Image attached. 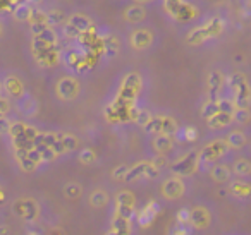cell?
Here are the masks:
<instances>
[{
    "label": "cell",
    "mask_w": 251,
    "mask_h": 235,
    "mask_svg": "<svg viewBox=\"0 0 251 235\" xmlns=\"http://www.w3.org/2000/svg\"><path fill=\"white\" fill-rule=\"evenodd\" d=\"M220 112V108H219V101H213V100H208V101H205V105L201 107V117L203 118H212L215 114H219Z\"/></svg>",
    "instance_id": "33"
},
{
    "label": "cell",
    "mask_w": 251,
    "mask_h": 235,
    "mask_svg": "<svg viewBox=\"0 0 251 235\" xmlns=\"http://www.w3.org/2000/svg\"><path fill=\"white\" fill-rule=\"evenodd\" d=\"M227 86L232 93V101L236 108H250L251 105V88L244 74L234 72L227 77Z\"/></svg>",
    "instance_id": "3"
},
{
    "label": "cell",
    "mask_w": 251,
    "mask_h": 235,
    "mask_svg": "<svg viewBox=\"0 0 251 235\" xmlns=\"http://www.w3.org/2000/svg\"><path fill=\"white\" fill-rule=\"evenodd\" d=\"M9 201V196H7V192H5V189L2 186H0V206H4L5 203Z\"/></svg>",
    "instance_id": "46"
},
{
    "label": "cell",
    "mask_w": 251,
    "mask_h": 235,
    "mask_svg": "<svg viewBox=\"0 0 251 235\" xmlns=\"http://www.w3.org/2000/svg\"><path fill=\"white\" fill-rule=\"evenodd\" d=\"M155 211H158V210H151L150 206L145 208V211H141L140 216H138L140 223H141V225H148V223H150V221L153 220V213H155Z\"/></svg>",
    "instance_id": "41"
},
{
    "label": "cell",
    "mask_w": 251,
    "mask_h": 235,
    "mask_svg": "<svg viewBox=\"0 0 251 235\" xmlns=\"http://www.w3.org/2000/svg\"><path fill=\"white\" fill-rule=\"evenodd\" d=\"M66 23H67V18H66V14H64V11H60V9H52V11L47 12V24H49L50 28L66 24Z\"/></svg>",
    "instance_id": "30"
},
{
    "label": "cell",
    "mask_w": 251,
    "mask_h": 235,
    "mask_svg": "<svg viewBox=\"0 0 251 235\" xmlns=\"http://www.w3.org/2000/svg\"><path fill=\"white\" fill-rule=\"evenodd\" d=\"M57 139H59L60 144L64 146V151L66 153H73L79 148V139H77L74 134H71V132L57 131Z\"/></svg>",
    "instance_id": "27"
},
{
    "label": "cell",
    "mask_w": 251,
    "mask_h": 235,
    "mask_svg": "<svg viewBox=\"0 0 251 235\" xmlns=\"http://www.w3.org/2000/svg\"><path fill=\"white\" fill-rule=\"evenodd\" d=\"M40 131L26 122H14L11 127V141L14 149H31L35 148V141L38 138Z\"/></svg>",
    "instance_id": "4"
},
{
    "label": "cell",
    "mask_w": 251,
    "mask_h": 235,
    "mask_svg": "<svg viewBox=\"0 0 251 235\" xmlns=\"http://www.w3.org/2000/svg\"><path fill=\"white\" fill-rule=\"evenodd\" d=\"M151 43H153V33L150 29H145V28L134 29L129 36V45L134 50H147Z\"/></svg>",
    "instance_id": "20"
},
{
    "label": "cell",
    "mask_w": 251,
    "mask_h": 235,
    "mask_svg": "<svg viewBox=\"0 0 251 235\" xmlns=\"http://www.w3.org/2000/svg\"><path fill=\"white\" fill-rule=\"evenodd\" d=\"M200 170V151L191 149V151L184 153L181 158H177L176 162L171 163V172L172 175H179L182 179L195 175Z\"/></svg>",
    "instance_id": "7"
},
{
    "label": "cell",
    "mask_w": 251,
    "mask_h": 235,
    "mask_svg": "<svg viewBox=\"0 0 251 235\" xmlns=\"http://www.w3.org/2000/svg\"><path fill=\"white\" fill-rule=\"evenodd\" d=\"M136 2H140V4H145V2H151V0H136Z\"/></svg>",
    "instance_id": "49"
},
{
    "label": "cell",
    "mask_w": 251,
    "mask_h": 235,
    "mask_svg": "<svg viewBox=\"0 0 251 235\" xmlns=\"http://www.w3.org/2000/svg\"><path fill=\"white\" fill-rule=\"evenodd\" d=\"M9 234H11V227L7 223L0 225V235H9Z\"/></svg>",
    "instance_id": "47"
},
{
    "label": "cell",
    "mask_w": 251,
    "mask_h": 235,
    "mask_svg": "<svg viewBox=\"0 0 251 235\" xmlns=\"http://www.w3.org/2000/svg\"><path fill=\"white\" fill-rule=\"evenodd\" d=\"M62 194L66 199L76 201L83 196V186L79 182H67L66 186L62 187Z\"/></svg>",
    "instance_id": "29"
},
{
    "label": "cell",
    "mask_w": 251,
    "mask_h": 235,
    "mask_svg": "<svg viewBox=\"0 0 251 235\" xmlns=\"http://www.w3.org/2000/svg\"><path fill=\"white\" fill-rule=\"evenodd\" d=\"M12 124H14V122H12L9 117H0V136L9 134V132H11Z\"/></svg>",
    "instance_id": "43"
},
{
    "label": "cell",
    "mask_w": 251,
    "mask_h": 235,
    "mask_svg": "<svg viewBox=\"0 0 251 235\" xmlns=\"http://www.w3.org/2000/svg\"><path fill=\"white\" fill-rule=\"evenodd\" d=\"M227 197L236 204H250L251 203V177H234L226 187Z\"/></svg>",
    "instance_id": "8"
},
{
    "label": "cell",
    "mask_w": 251,
    "mask_h": 235,
    "mask_svg": "<svg viewBox=\"0 0 251 235\" xmlns=\"http://www.w3.org/2000/svg\"><path fill=\"white\" fill-rule=\"evenodd\" d=\"M188 225L191 230L206 232L215 225V211L210 204L198 203L193 208H189V221Z\"/></svg>",
    "instance_id": "5"
},
{
    "label": "cell",
    "mask_w": 251,
    "mask_h": 235,
    "mask_svg": "<svg viewBox=\"0 0 251 235\" xmlns=\"http://www.w3.org/2000/svg\"><path fill=\"white\" fill-rule=\"evenodd\" d=\"M95 158H97V155H95V151L91 148H83L79 151V155H77V160H79L81 163H84V165L93 163Z\"/></svg>",
    "instance_id": "36"
},
{
    "label": "cell",
    "mask_w": 251,
    "mask_h": 235,
    "mask_svg": "<svg viewBox=\"0 0 251 235\" xmlns=\"http://www.w3.org/2000/svg\"><path fill=\"white\" fill-rule=\"evenodd\" d=\"M108 203H110V196H108L107 190L101 189V187H95V189H91L90 194H88V204H90L91 208H95V210H101V208H105Z\"/></svg>",
    "instance_id": "21"
},
{
    "label": "cell",
    "mask_w": 251,
    "mask_h": 235,
    "mask_svg": "<svg viewBox=\"0 0 251 235\" xmlns=\"http://www.w3.org/2000/svg\"><path fill=\"white\" fill-rule=\"evenodd\" d=\"M176 136H179L182 141H195L198 138V132H196L195 127H184V131H179Z\"/></svg>",
    "instance_id": "39"
},
{
    "label": "cell",
    "mask_w": 251,
    "mask_h": 235,
    "mask_svg": "<svg viewBox=\"0 0 251 235\" xmlns=\"http://www.w3.org/2000/svg\"><path fill=\"white\" fill-rule=\"evenodd\" d=\"M2 90L5 91L9 98H14V100H19L23 94H26V90H25V84L23 81L19 79L18 76L14 74H9L2 79Z\"/></svg>",
    "instance_id": "17"
},
{
    "label": "cell",
    "mask_w": 251,
    "mask_h": 235,
    "mask_svg": "<svg viewBox=\"0 0 251 235\" xmlns=\"http://www.w3.org/2000/svg\"><path fill=\"white\" fill-rule=\"evenodd\" d=\"M101 40H103L105 57H107V59H114L119 53V50H121V42H119V38L115 35H105V36H101Z\"/></svg>",
    "instance_id": "26"
},
{
    "label": "cell",
    "mask_w": 251,
    "mask_h": 235,
    "mask_svg": "<svg viewBox=\"0 0 251 235\" xmlns=\"http://www.w3.org/2000/svg\"><path fill=\"white\" fill-rule=\"evenodd\" d=\"M174 235H191V227L189 225H181L174 228Z\"/></svg>",
    "instance_id": "45"
},
{
    "label": "cell",
    "mask_w": 251,
    "mask_h": 235,
    "mask_svg": "<svg viewBox=\"0 0 251 235\" xmlns=\"http://www.w3.org/2000/svg\"><path fill=\"white\" fill-rule=\"evenodd\" d=\"M208 173H210V179H212L215 184H219V186H227V184L234 179V173H232L230 165H227V163H224V162L215 163V165L210 168Z\"/></svg>",
    "instance_id": "19"
},
{
    "label": "cell",
    "mask_w": 251,
    "mask_h": 235,
    "mask_svg": "<svg viewBox=\"0 0 251 235\" xmlns=\"http://www.w3.org/2000/svg\"><path fill=\"white\" fill-rule=\"evenodd\" d=\"M227 84V77L224 76L220 70H212L206 79V86H208V100L219 101L220 93H222L224 86Z\"/></svg>",
    "instance_id": "16"
},
{
    "label": "cell",
    "mask_w": 251,
    "mask_h": 235,
    "mask_svg": "<svg viewBox=\"0 0 251 235\" xmlns=\"http://www.w3.org/2000/svg\"><path fill=\"white\" fill-rule=\"evenodd\" d=\"M124 18H126V21H129V23H141L147 18V11H145L140 4H133L126 9Z\"/></svg>",
    "instance_id": "28"
},
{
    "label": "cell",
    "mask_w": 251,
    "mask_h": 235,
    "mask_svg": "<svg viewBox=\"0 0 251 235\" xmlns=\"http://www.w3.org/2000/svg\"><path fill=\"white\" fill-rule=\"evenodd\" d=\"M11 211L16 218L26 221V223H36L42 214V206L31 196H19L12 201Z\"/></svg>",
    "instance_id": "2"
},
{
    "label": "cell",
    "mask_w": 251,
    "mask_h": 235,
    "mask_svg": "<svg viewBox=\"0 0 251 235\" xmlns=\"http://www.w3.org/2000/svg\"><path fill=\"white\" fill-rule=\"evenodd\" d=\"M164 4H165V9H167L169 14H172L176 18L179 12V9H181L182 2L181 0H164Z\"/></svg>",
    "instance_id": "40"
},
{
    "label": "cell",
    "mask_w": 251,
    "mask_h": 235,
    "mask_svg": "<svg viewBox=\"0 0 251 235\" xmlns=\"http://www.w3.org/2000/svg\"><path fill=\"white\" fill-rule=\"evenodd\" d=\"M226 142H227V146H229V149H236L237 151V149H243L244 146H246L248 138L241 129H232V131L227 132Z\"/></svg>",
    "instance_id": "22"
},
{
    "label": "cell",
    "mask_w": 251,
    "mask_h": 235,
    "mask_svg": "<svg viewBox=\"0 0 251 235\" xmlns=\"http://www.w3.org/2000/svg\"><path fill=\"white\" fill-rule=\"evenodd\" d=\"M145 132L148 134H169V136H176L179 132V125L176 122L174 117L171 115H153L150 118L147 125H145Z\"/></svg>",
    "instance_id": "9"
},
{
    "label": "cell",
    "mask_w": 251,
    "mask_h": 235,
    "mask_svg": "<svg viewBox=\"0 0 251 235\" xmlns=\"http://www.w3.org/2000/svg\"><path fill=\"white\" fill-rule=\"evenodd\" d=\"M160 173V168L153 162H140L134 166H129V172L126 175L124 182H134L141 179H155Z\"/></svg>",
    "instance_id": "15"
},
{
    "label": "cell",
    "mask_w": 251,
    "mask_h": 235,
    "mask_svg": "<svg viewBox=\"0 0 251 235\" xmlns=\"http://www.w3.org/2000/svg\"><path fill=\"white\" fill-rule=\"evenodd\" d=\"M219 108H220V112H226V114H234V110H236V105H234L232 98H220V100H219Z\"/></svg>",
    "instance_id": "37"
},
{
    "label": "cell",
    "mask_w": 251,
    "mask_h": 235,
    "mask_svg": "<svg viewBox=\"0 0 251 235\" xmlns=\"http://www.w3.org/2000/svg\"><path fill=\"white\" fill-rule=\"evenodd\" d=\"M14 158L18 166L26 173L35 172L40 166V163H43L42 156H40L38 149L31 148V149H14Z\"/></svg>",
    "instance_id": "11"
},
{
    "label": "cell",
    "mask_w": 251,
    "mask_h": 235,
    "mask_svg": "<svg viewBox=\"0 0 251 235\" xmlns=\"http://www.w3.org/2000/svg\"><path fill=\"white\" fill-rule=\"evenodd\" d=\"M79 81L74 76H62L55 84V93L62 101H74L79 96Z\"/></svg>",
    "instance_id": "13"
},
{
    "label": "cell",
    "mask_w": 251,
    "mask_h": 235,
    "mask_svg": "<svg viewBox=\"0 0 251 235\" xmlns=\"http://www.w3.org/2000/svg\"><path fill=\"white\" fill-rule=\"evenodd\" d=\"M229 153V146H227L226 139H213V141L206 142L201 149H200V170L206 172L212 168L215 163H220V160Z\"/></svg>",
    "instance_id": "1"
},
{
    "label": "cell",
    "mask_w": 251,
    "mask_h": 235,
    "mask_svg": "<svg viewBox=\"0 0 251 235\" xmlns=\"http://www.w3.org/2000/svg\"><path fill=\"white\" fill-rule=\"evenodd\" d=\"M11 108H12L11 100L7 96H0V117H7Z\"/></svg>",
    "instance_id": "42"
},
{
    "label": "cell",
    "mask_w": 251,
    "mask_h": 235,
    "mask_svg": "<svg viewBox=\"0 0 251 235\" xmlns=\"http://www.w3.org/2000/svg\"><path fill=\"white\" fill-rule=\"evenodd\" d=\"M151 117H153V115H151L148 110H140L138 112V117H136V124H140L141 127H145V125L150 122Z\"/></svg>",
    "instance_id": "44"
},
{
    "label": "cell",
    "mask_w": 251,
    "mask_h": 235,
    "mask_svg": "<svg viewBox=\"0 0 251 235\" xmlns=\"http://www.w3.org/2000/svg\"><path fill=\"white\" fill-rule=\"evenodd\" d=\"M141 86H143V81L138 72H129L126 74L124 79L121 84V91H119V101H124V103H133L136 100V96L140 94Z\"/></svg>",
    "instance_id": "10"
},
{
    "label": "cell",
    "mask_w": 251,
    "mask_h": 235,
    "mask_svg": "<svg viewBox=\"0 0 251 235\" xmlns=\"http://www.w3.org/2000/svg\"><path fill=\"white\" fill-rule=\"evenodd\" d=\"M0 35H2V26H0Z\"/></svg>",
    "instance_id": "51"
},
{
    "label": "cell",
    "mask_w": 251,
    "mask_h": 235,
    "mask_svg": "<svg viewBox=\"0 0 251 235\" xmlns=\"http://www.w3.org/2000/svg\"><path fill=\"white\" fill-rule=\"evenodd\" d=\"M134 213H136V199H134V194L131 192V190H121V192H117V196H115V210L112 214L133 220Z\"/></svg>",
    "instance_id": "14"
},
{
    "label": "cell",
    "mask_w": 251,
    "mask_h": 235,
    "mask_svg": "<svg viewBox=\"0 0 251 235\" xmlns=\"http://www.w3.org/2000/svg\"><path fill=\"white\" fill-rule=\"evenodd\" d=\"M107 235H122V234H117V232H112V230H110V232H108Z\"/></svg>",
    "instance_id": "48"
},
{
    "label": "cell",
    "mask_w": 251,
    "mask_h": 235,
    "mask_svg": "<svg viewBox=\"0 0 251 235\" xmlns=\"http://www.w3.org/2000/svg\"><path fill=\"white\" fill-rule=\"evenodd\" d=\"M174 136L169 134H157L151 139V149L155 156H167L174 149Z\"/></svg>",
    "instance_id": "18"
},
{
    "label": "cell",
    "mask_w": 251,
    "mask_h": 235,
    "mask_svg": "<svg viewBox=\"0 0 251 235\" xmlns=\"http://www.w3.org/2000/svg\"><path fill=\"white\" fill-rule=\"evenodd\" d=\"M14 19L19 23H26L31 19V14H33V7L29 4H26V2H23V4H19L18 7L14 9Z\"/></svg>",
    "instance_id": "31"
},
{
    "label": "cell",
    "mask_w": 251,
    "mask_h": 235,
    "mask_svg": "<svg viewBox=\"0 0 251 235\" xmlns=\"http://www.w3.org/2000/svg\"><path fill=\"white\" fill-rule=\"evenodd\" d=\"M35 148L38 149L40 156H42L43 163H49V162H53L57 158V153L53 151L50 146H45V144H35Z\"/></svg>",
    "instance_id": "35"
},
{
    "label": "cell",
    "mask_w": 251,
    "mask_h": 235,
    "mask_svg": "<svg viewBox=\"0 0 251 235\" xmlns=\"http://www.w3.org/2000/svg\"><path fill=\"white\" fill-rule=\"evenodd\" d=\"M18 110L21 112L23 115H26V117H31V115H35L36 110H38V103H36V100L31 94L26 93L18 100Z\"/></svg>",
    "instance_id": "25"
},
{
    "label": "cell",
    "mask_w": 251,
    "mask_h": 235,
    "mask_svg": "<svg viewBox=\"0 0 251 235\" xmlns=\"http://www.w3.org/2000/svg\"><path fill=\"white\" fill-rule=\"evenodd\" d=\"M232 122H234L232 114L219 112V114H215L212 118H208V120H206V124H208V127L212 129V131H220V129L229 127V125L232 124Z\"/></svg>",
    "instance_id": "23"
},
{
    "label": "cell",
    "mask_w": 251,
    "mask_h": 235,
    "mask_svg": "<svg viewBox=\"0 0 251 235\" xmlns=\"http://www.w3.org/2000/svg\"><path fill=\"white\" fill-rule=\"evenodd\" d=\"M230 168H232L234 177H243V179H248V177H251V160L244 158V156H239V158H236L232 162Z\"/></svg>",
    "instance_id": "24"
},
{
    "label": "cell",
    "mask_w": 251,
    "mask_h": 235,
    "mask_svg": "<svg viewBox=\"0 0 251 235\" xmlns=\"http://www.w3.org/2000/svg\"><path fill=\"white\" fill-rule=\"evenodd\" d=\"M127 172H129V166H127V165H119V166H115L114 172H112V179L119 180V182H124L126 175H127Z\"/></svg>",
    "instance_id": "38"
},
{
    "label": "cell",
    "mask_w": 251,
    "mask_h": 235,
    "mask_svg": "<svg viewBox=\"0 0 251 235\" xmlns=\"http://www.w3.org/2000/svg\"><path fill=\"white\" fill-rule=\"evenodd\" d=\"M232 117H234V122H236V124L244 125L251 120V110L250 108H236Z\"/></svg>",
    "instance_id": "34"
},
{
    "label": "cell",
    "mask_w": 251,
    "mask_h": 235,
    "mask_svg": "<svg viewBox=\"0 0 251 235\" xmlns=\"http://www.w3.org/2000/svg\"><path fill=\"white\" fill-rule=\"evenodd\" d=\"M93 29V23L88 16L84 14H73L67 19L66 26H64V35L67 38H79L83 33Z\"/></svg>",
    "instance_id": "12"
},
{
    "label": "cell",
    "mask_w": 251,
    "mask_h": 235,
    "mask_svg": "<svg viewBox=\"0 0 251 235\" xmlns=\"http://www.w3.org/2000/svg\"><path fill=\"white\" fill-rule=\"evenodd\" d=\"M208 38H210V35H208V31H206V28L205 26H200V28L193 29L188 35V43L189 45H200V43H203Z\"/></svg>",
    "instance_id": "32"
},
{
    "label": "cell",
    "mask_w": 251,
    "mask_h": 235,
    "mask_svg": "<svg viewBox=\"0 0 251 235\" xmlns=\"http://www.w3.org/2000/svg\"><path fill=\"white\" fill-rule=\"evenodd\" d=\"M0 93H2V81H0ZM0 96H2V94H0Z\"/></svg>",
    "instance_id": "50"
},
{
    "label": "cell",
    "mask_w": 251,
    "mask_h": 235,
    "mask_svg": "<svg viewBox=\"0 0 251 235\" xmlns=\"http://www.w3.org/2000/svg\"><path fill=\"white\" fill-rule=\"evenodd\" d=\"M188 190L189 187L186 179H182L179 175H169L160 184V197L164 201H169V203L182 199L188 194Z\"/></svg>",
    "instance_id": "6"
},
{
    "label": "cell",
    "mask_w": 251,
    "mask_h": 235,
    "mask_svg": "<svg viewBox=\"0 0 251 235\" xmlns=\"http://www.w3.org/2000/svg\"><path fill=\"white\" fill-rule=\"evenodd\" d=\"M0 225H2V221H0Z\"/></svg>",
    "instance_id": "52"
}]
</instances>
